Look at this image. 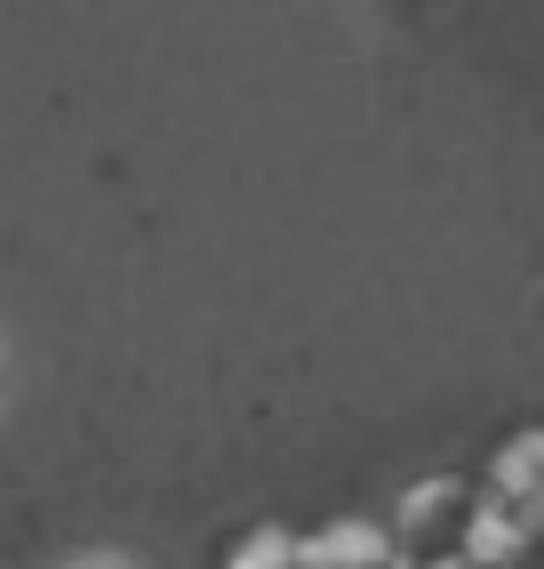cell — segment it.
Masks as SVG:
<instances>
[{"mask_svg":"<svg viewBox=\"0 0 544 569\" xmlns=\"http://www.w3.org/2000/svg\"><path fill=\"white\" fill-rule=\"evenodd\" d=\"M401 569H481V473H424L384 513Z\"/></svg>","mask_w":544,"mask_h":569,"instance_id":"obj_1","label":"cell"},{"mask_svg":"<svg viewBox=\"0 0 544 569\" xmlns=\"http://www.w3.org/2000/svg\"><path fill=\"white\" fill-rule=\"evenodd\" d=\"M544 546V426L513 433L481 473V569H513Z\"/></svg>","mask_w":544,"mask_h":569,"instance_id":"obj_2","label":"cell"},{"mask_svg":"<svg viewBox=\"0 0 544 569\" xmlns=\"http://www.w3.org/2000/svg\"><path fill=\"white\" fill-rule=\"evenodd\" d=\"M64 569H144L137 553H112V546H97V553H72Z\"/></svg>","mask_w":544,"mask_h":569,"instance_id":"obj_3","label":"cell"}]
</instances>
